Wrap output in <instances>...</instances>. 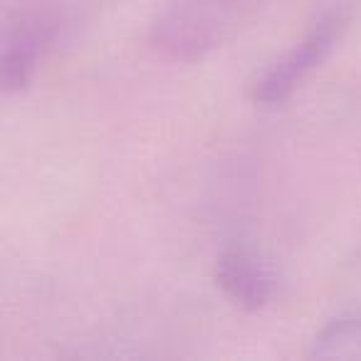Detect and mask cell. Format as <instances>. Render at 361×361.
Returning a JSON list of instances; mask_svg holds the SVG:
<instances>
[{"instance_id":"obj_1","label":"cell","mask_w":361,"mask_h":361,"mask_svg":"<svg viewBox=\"0 0 361 361\" xmlns=\"http://www.w3.org/2000/svg\"><path fill=\"white\" fill-rule=\"evenodd\" d=\"M252 8L255 0H173L156 18L151 42L173 60L196 62L231 40Z\"/></svg>"},{"instance_id":"obj_2","label":"cell","mask_w":361,"mask_h":361,"mask_svg":"<svg viewBox=\"0 0 361 361\" xmlns=\"http://www.w3.org/2000/svg\"><path fill=\"white\" fill-rule=\"evenodd\" d=\"M346 27V16L341 11L324 13L295 47L277 57L252 85V99L257 104H282L295 94V90L329 57Z\"/></svg>"},{"instance_id":"obj_3","label":"cell","mask_w":361,"mask_h":361,"mask_svg":"<svg viewBox=\"0 0 361 361\" xmlns=\"http://www.w3.org/2000/svg\"><path fill=\"white\" fill-rule=\"evenodd\" d=\"M216 282L240 310L257 312L275 295V275L245 245H226L216 260Z\"/></svg>"},{"instance_id":"obj_4","label":"cell","mask_w":361,"mask_h":361,"mask_svg":"<svg viewBox=\"0 0 361 361\" xmlns=\"http://www.w3.org/2000/svg\"><path fill=\"white\" fill-rule=\"evenodd\" d=\"M307 354L312 359L361 361V312L341 314L322 326Z\"/></svg>"},{"instance_id":"obj_5","label":"cell","mask_w":361,"mask_h":361,"mask_svg":"<svg viewBox=\"0 0 361 361\" xmlns=\"http://www.w3.org/2000/svg\"><path fill=\"white\" fill-rule=\"evenodd\" d=\"M42 37L35 30H20L0 57V90L20 92L30 85L40 60Z\"/></svg>"}]
</instances>
